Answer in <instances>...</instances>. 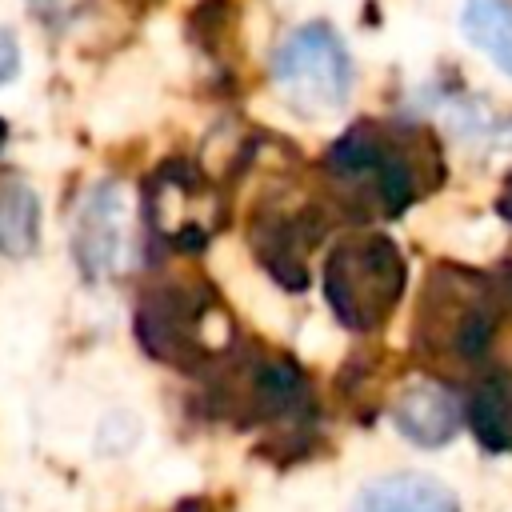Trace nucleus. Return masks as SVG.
Segmentation results:
<instances>
[{
  "label": "nucleus",
  "mask_w": 512,
  "mask_h": 512,
  "mask_svg": "<svg viewBox=\"0 0 512 512\" xmlns=\"http://www.w3.org/2000/svg\"><path fill=\"white\" fill-rule=\"evenodd\" d=\"M464 420V400H456V392H448L436 380L412 384L396 396L392 404V424L404 440L420 444V448H440L460 432Z\"/></svg>",
  "instance_id": "8"
},
{
  "label": "nucleus",
  "mask_w": 512,
  "mask_h": 512,
  "mask_svg": "<svg viewBox=\"0 0 512 512\" xmlns=\"http://www.w3.org/2000/svg\"><path fill=\"white\" fill-rule=\"evenodd\" d=\"M4 136H8V128H4V124H0V144H4Z\"/></svg>",
  "instance_id": "16"
},
{
  "label": "nucleus",
  "mask_w": 512,
  "mask_h": 512,
  "mask_svg": "<svg viewBox=\"0 0 512 512\" xmlns=\"http://www.w3.org/2000/svg\"><path fill=\"white\" fill-rule=\"evenodd\" d=\"M324 164L336 184H344L360 200H372L384 216L404 212L412 200L436 188L444 172L436 140L416 128H388L376 120H360L340 140H332Z\"/></svg>",
  "instance_id": "1"
},
{
  "label": "nucleus",
  "mask_w": 512,
  "mask_h": 512,
  "mask_svg": "<svg viewBox=\"0 0 512 512\" xmlns=\"http://www.w3.org/2000/svg\"><path fill=\"white\" fill-rule=\"evenodd\" d=\"M16 72H20V40H16V32L0 28V88L8 80H16Z\"/></svg>",
  "instance_id": "13"
},
{
  "label": "nucleus",
  "mask_w": 512,
  "mask_h": 512,
  "mask_svg": "<svg viewBox=\"0 0 512 512\" xmlns=\"http://www.w3.org/2000/svg\"><path fill=\"white\" fill-rule=\"evenodd\" d=\"M136 204L124 184L104 180L84 192L72 216V256L88 280L128 276L140 264Z\"/></svg>",
  "instance_id": "6"
},
{
  "label": "nucleus",
  "mask_w": 512,
  "mask_h": 512,
  "mask_svg": "<svg viewBox=\"0 0 512 512\" xmlns=\"http://www.w3.org/2000/svg\"><path fill=\"white\" fill-rule=\"evenodd\" d=\"M508 308L512 300L500 284V272L436 268L428 272L416 308V348L436 364H472L492 348Z\"/></svg>",
  "instance_id": "2"
},
{
  "label": "nucleus",
  "mask_w": 512,
  "mask_h": 512,
  "mask_svg": "<svg viewBox=\"0 0 512 512\" xmlns=\"http://www.w3.org/2000/svg\"><path fill=\"white\" fill-rule=\"evenodd\" d=\"M40 240V200L24 180L0 184V252L28 256Z\"/></svg>",
  "instance_id": "12"
},
{
  "label": "nucleus",
  "mask_w": 512,
  "mask_h": 512,
  "mask_svg": "<svg viewBox=\"0 0 512 512\" xmlns=\"http://www.w3.org/2000/svg\"><path fill=\"white\" fill-rule=\"evenodd\" d=\"M496 212H500V216L512 224V176L504 180V188H500V196H496Z\"/></svg>",
  "instance_id": "15"
},
{
  "label": "nucleus",
  "mask_w": 512,
  "mask_h": 512,
  "mask_svg": "<svg viewBox=\"0 0 512 512\" xmlns=\"http://www.w3.org/2000/svg\"><path fill=\"white\" fill-rule=\"evenodd\" d=\"M464 424L488 452H512V372H484L464 400Z\"/></svg>",
  "instance_id": "10"
},
{
  "label": "nucleus",
  "mask_w": 512,
  "mask_h": 512,
  "mask_svg": "<svg viewBox=\"0 0 512 512\" xmlns=\"http://www.w3.org/2000/svg\"><path fill=\"white\" fill-rule=\"evenodd\" d=\"M140 344L176 368H196L220 356L232 340L228 312L204 280H160L140 296L136 308Z\"/></svg>",
  "instance_id": "3"
},
{
  "label": "nucleus",
  "mask_w": 512,
  "mask_h": 512,
  "mask_svg": "<svg viewBox=\"0 0 512 512\" xmlns=\"http://www.w3.org/2000/svg\"><path fill=\"white\" fill-rule=\"evenodd\" d=\"M36 12H44V20L48 16H64V12H72L76 8V0H28Z\"/></svg>",
  "instance_id": "14"
},
{
  "label": "nucleus",
  "mask_w": 512,
  "mask_h": 512,
  "mask_svg": "<svg viewBox=\"0 0 512 512\" xmlns=\"http://www.w3.org/2000/svg\"><path fill=\"white\" fill-rule=\"evenodd\" d=\"M404 284H408V264L392 236L360 232V236H344L328 252L324 296L332 316L352 332L380 328L396 312Z\"/></svg>",
  "instance_id": "4"
},
{
  "label": "nucleus",
  "mask_w": 512,
  "mask_h": 512,
  "mask_svg": "<svg viewBox=\"0 0 512 512\" xmlns=\"http://www.w3.org/2000/svg\"><path fill=\"white\" fill-rule=\"evenodd\" d=\"M352 512H460V500L448 484L424 472L376 476L360 488Z\"/></svg>",
  "instance_id": "9"
},
{
  "label": "nucleus",
  "mask_w": 512,
  "mask_h": 512,
  "mask_svg": "<svg viewBox=\"0 0 512 512\" xmlns=\"http://www.w3.org/2000/svg\"><path fill=\"white\" fill-rule=\"evenodd\" d=\"M272 76L280 92L308 116H328L348 104L352 92V56L340 32L324 20L292 28L272 52Z\"/></svg>",
  "instance_id": "5"
},
{
  "label": "nucleus",
  "mask_w": 512,
  "mask_h": 512,
  "mask_svg": "<svg viewBox=\"0 0 512 512\" xmlns=\"http://www.w3.org/2000/svg\"><path fill=\"white\" fill-rule=\"evenodd\" d=\"M460 32L484 60L512 76V0H464Z\"/></svg>",
  "instance_id": "11"
},
{
  "label": "nucleus",
  "mask_w": 512,
  "mask_h": 512,
  "mask_svg": "<svg viewBox=\"0 0 512 512\" xmlns=\"http://www.w3.org/2000/svg\"><path fill=\"white\" fill-rule=\"evenodd\" d=\"M140 216L152 228V236L184 252L204 248L208 236L216 232V204L208 180H200V172L188 164H168L152 172Z\"/></svg>",
  "instance_id": "7"
}]
</instances>
